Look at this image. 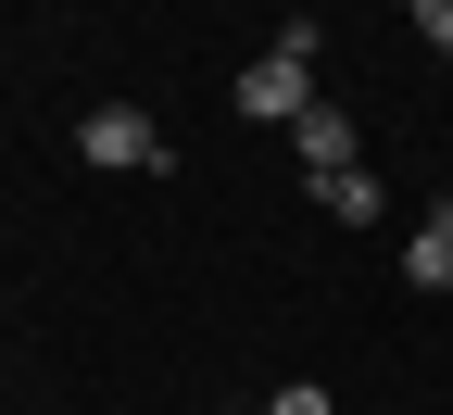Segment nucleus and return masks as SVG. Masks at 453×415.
<instances>
[{"label": "nucleus", "mask_w": 453, "mask_h": 415, "mask_svg": "<svg viewBox=\"0 0 453 415\" xmlns=\"http://www.w3.org/2000/svg\"><path fill=\"white\" fill-rule=\"evenodd\" d=\"M76 164H101V176H164L177 151H164V127L139 101H101V113H76Z\"/></svg>", "instance_id": "nucleus-2"}, {"label": "nucleus", "mask_w": 453, "mask_h": 415, "mask_svg": "<svg viewBox=\"0 0 453 415\" xmlns=\"http://www.w3.org/2000/svg\"><path fill=\"white\" fill-rule=\"evenodd\" d=\"M226 101H240L252 127H303V113H315V26L277 13V50H265V64H240V88H226Z\"/></svg>", "instance_id": "nucleus-1"}, {"label": "nucleus", "mask_w": 453, "mask_h": 415, "mask_svg": "<svg viewBox=\"0 0 453 415\" xmlns=\"http://www.w3.org/2000/svg\"><path fill=\"white\" fill-rule=\"evenodd\" d=\"M277 415H340V403H327L315 378H290V390H277Z\"/></svg>", "instance_id": "nucleus-7"}, {"label": "nucleus", "mask_w": 453, "mask_h": 415, "mask_svg": "<svg viewBox=\"0 0 453 415\" xmlns=\"http://www.w3.org/2000/svg\"><path fill=\"white\" fill-rule=\"evenodd\" d=\"M403 277H416V289H453V202H441L416 240H403Z\"/></svg>", "instance_id": "nucleus-4"}, {"label": "nucleus", "mask_w": 453, "mask_h": 415, "mask_svg": "<svg viewBox=\"0 0 453 415\" xmlns=\"http://www.w3.org/2000/svg\"><path fill=\"white\" fill-rule=\"evenodd\" d=\"M390 13H416V38H428V50H453V0H390Z\"/></svg>", "instance_id": "nucleus-6"}, {"label": "nucleus", "mask_w": 453, "mask_h": 415, "mask_svg": "<svg viewBox=\"0 0 453 415\" xmlns=\"http://www.w3.org/2000/svg\"><path fill=\"white\" fill-rule=\"evenodd\" d=\"M315 202H327L340 227H378V176H365V164H353V176H315Z\"/></svg>", "instance_id": "nucleus-5"}, {"label": "nucleus", "mask_w": 453, "mask_h": 415, "mask_svg": "<svg viewBox=\"0 0 453 415\" xmlns=\"http://www.w3.org/2000/svg\"><path fill=\"white\" fill-rule=\"evenodd\" d=\"M290 151H303V176H353V164H365V127H353L340 101H315L303 127H290Z\"/></svg>", "instance_id": "nucleus-3"}]
</instances>
